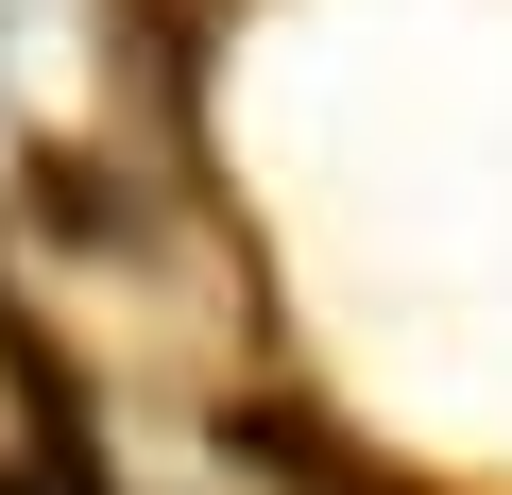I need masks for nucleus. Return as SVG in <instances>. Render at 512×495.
Returning a JSON list of instances; mask_svg holds the SVG:
<instances>
[{
  "mask_svg": "<svg viewBox=\"0 0 512 495\" xmlns=\"http://www.w3.org/2000/svg\"><path fill=\"white\" fill-rule=\"evenodd\" d=\"M0 495H103L86 410H69V376H52V342L18 308H0Z\"/></svg>",
  "mask_w": 512,
  "mask_h": 495,
  "instance_id": "nucleus-1",
  "label": "nucleus"
}]
</instances>
